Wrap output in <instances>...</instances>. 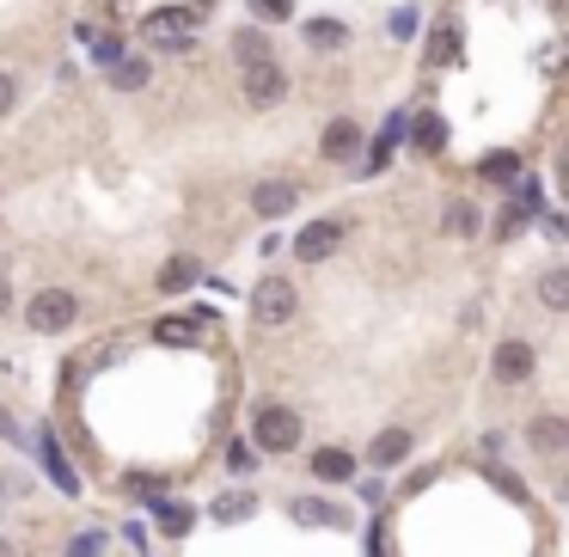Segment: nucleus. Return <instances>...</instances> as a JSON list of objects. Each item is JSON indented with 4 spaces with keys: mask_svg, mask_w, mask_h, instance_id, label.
<instances>
[{
    "mask_svg": "<svg viewBox=\"0 0 569 557\" xmlns=\"http://www.w3.org/2000/svg\"><path fill=\"white\" fill-rule=\"evenodd\" d=\"M0 557H13V545H7V539H0Z\"/></svg>",
    "mask_w": 569,
    "mask_h": 557,
    "instance_id": "obj_29",
    "label": "nucleus"
},
{
    "mask_svg": "<svg viewBox=\"0 0 569 557\" xmlns=\"http://www.w3.org/2000/svg\"><path fill=\"white\" fill-rule=\"evenodd\" d=\"M13 105H19V80L7 74V67H0V117H7V111H13Z\"/></svg>",
    "mask_w": 569,
    "mask_h": 557,
    "instance_id": "obj_26",
    "label": "nucleus"
},
{
    "mask_svg": "<svg viewBox=\"0 0 569 557\" xmlns=\"http://www.w3.org/2000/svg\"><path fill=\"white\" fill-rule=\"evenodd\" d=\"M294 202H301V185H294V178H264V185L252 190V209L270 214V221H276V214H288Z\"/></svg>",
    "mask_w": 569,
    "mask_h": 557,
    "instance_id": "obj_6",
    "label": "nucleus"
},
{
    "mask_svg": "<svg viewBox=\"0 0 569 557\" xmlns=\"http://www.w3.org/2000/svg\"><path fill=\"white\" fill-rule=\"evenodd\" d=\"M74 318H80V294H67V288H43V294H31V306H25V325L43 337L67 332Z\"/></svg>",
    "mask_w": 569,
    "mask_h": 557,
    "instance_id": "obj_1",
    "label": "nucleus"
},
{
    "mask_svg": "<svg viewBox=\"0 0 569 557\" xmlns=\"http://www.w3.org/2000/svg\"><path fill=\"white\" fill-rule=\"evenodd\" d=\"M154 337H159V344H190V325H178V318H159Z\"/></svg>",
    "mask_w": 569,
    "mask_h": 557,
    "instance_id": "obj_22",
    "label": "nucleus"
},
{
    "mask_svg": "<svg viewBox=\"0 0 569 557\" xmlns=\"http://www.w3.org/2000/svg\"><path fill=\"white\" fill-rule=\"evenodd\" d=\"M313 472L325 477V484H344V477H356V460H349L344 448H325V453H313Z\"/></svg>",
    "mask_w": 569,
    "mask_h": 557,
    "instance_id": "obj_12",
    "label": "nucleus"
},
{
    "mask_svg": "<svg viewBox=\"0 0 569 557\" xmlns=\"http://www.w3.org/2000/svg\"><path fill=\"white\" fill-rule=\"evenodd\" d=\"M491 368H496V380H503V386H520V380L533 374V344H520V337L496 344V361H491Z\"/></svg>",
    "mask_w": 569,
    "mask_h": 557,
    "instance_id": "obj_7",
    "label": "nucleus"
},
{
    "mask_svg": "<svg viewBox=\"0 0 569 557\" xmlns=\"http://www.w3.org/2000/svg\"><path fill=\"white\" fill-rule=\"evenodd\" d=\"M141 31H147V38H159V43H172V38H185V31H190V13H185V7L147 13V19H141Z\"/></svg>",
    "mask_w": 569,
    "mask_h": 557,
    "instance_id": "obj_9",
    "label": "nucleus"
},
{
    "mask_svg": "<svg viewBox=\"0 0 569 557\" xmlns=\"http://www.w3.org/2000/svg\"><path fill=\"white\" fill-rule=\"evenodd\" d=\"M361 147V129L349 117H337V123H325V135H318V154H331V159H349Z\"/></svg>",
    "mask_w": 569,
    "mask_h": 557,
    "instance_id": "obj_8",
    "label": "nucleus"
},
{
    "mask_svg": "<svg viewBox=\"0 0 569 557\" xmlns=\"http://www.w3.org/2000/svg\"><path fill=\"white\" fill-rule=\"evenodd\" d=\"M110 86H147V62H110Z\"/></svg>",
    "mask_w": 569,
    "mask_h": 557,
    "instance_id": "obj_20",
    "label": "nucleus"
},
{
    "mask_svg": "<svg viewBox=\"0 0 569 557\" xmlns=\"http://www.w3.org/2000/svg\"><path fill=\"white\" fill-rule=\"evenodd\" d=\"M453 55H460V31H453V25H435V38H429V62L447 67Z\"/></svg>",
    "mask_w": 569,
    "mask_h": 557,
    "instance_id": "obj_16",
    "label": "nucleus"
},
{
    "mask_svg": "<svg viewBox=\"0 0 569 557\" xmlns=\"http://www.w3.org/2000/svg\"><path fill=\"white\" fill-rule=\"evenodd\" d=\"M159 521H166V533H185V527H190V508H185V503H178V508L166 503V508H159Z\"/></svg>",
    "mask_w": 569,
    "mask_h": 557,
    "instance_id": "obj_25",
    "label": "nucleus"
},
{
    "mask_svg": "<svg viewBox=\"0 0 569 557\" xmlns=\"http://www.w3.org/2000/svg\"><path fill=\"white\" fill-rule=\"evenodd\" d=\"M441 141H447V123H441V117H417V154H435Z\"/></svg>",
    "mask_w": 569,
    "mask_h": 557,
    "instance_id": "obj_17",
    "label": "nucleus"
},
{
    "mask_svg": "<svg viewBox=\"0 0 569 557\" xmlns=\"http://www.w3.org/2000/svg\"><path fill=\"white\" fill-rule=\"evenodd\" d=\"M239 86H245V105L252 111H276L282 98H288V74H282L276 62H264V55L245 62V80H239Z\"/></svg>",
    "mask_w": 569,
    "mask_h": 557,
    "instance_id": "obj_3",
    "label": "nucleus"
},
{
    "mask_svg": "<svg viewBox=\"0 0 569 557\" xmlns=\"http://www.w3.org/2000/svg\"><path fill=\"white\" fill-rule=\"evenodd\" d=\"M527 441H533L539 453H563V448H569V423H563V417H539V423L527 429Z\"/></svg>",
    "mask_w": 569,
    "mask_h": 557,
    "instance_id": "obj_10",
    "label": "nucleus"
},
{
    "mask_svg": "<svg viewBox=\"0 0 569 557\" xmlns=\"http://www.w3.org/2000/svg\"><path fill=\"white\" fill-rule=\"evenodd\" d=\"M539 301L551 306V313H563V306H569V270H545V282H539Z\"/></svg>",
    "mask_w": 569,
    "mask_h": 557,
    "instance_id": "obj_15",
    "label": "nucleus"
},
{
    "mask_svg": "<svg viewBox=\"0 0 569 557\" xmlns=\"http://www.w3.org/2000/svg\"><path fill=\"white\" fill-rule=\"evenodd\" d=\"M257 515V496H221L214 503V521H252Z\"/></svg>",
    "mask_w": 569,
    "mask_h": 557,
    "instance_id": "obj_18",
    "label": "nucleus"
},
{
    "mask_svg": "<svg viewBox=\"0 0 569 557\" xmlns=\"http://www.w3.org/2000/svg\"><path fill=\"white\" fill-rule=\"evenodd\" d=\"M13 306V282H7V270H0V313Z\"/></svg>",
    "mask_w": 569,
    "mask_h": 557,
    "instance_id": "obj_28",
    "label": "nucleus"
},
{
    "mask_svg": "<svg viewBox=\"0 0 569 557\" xmlns=\"http://www.w3.org/2000/svg\"><path fill=\"white\" fill-rule=\"evenodd\" d=\"M67 557H98V533H86V539L67 545Z\"/></svg>",
    "mask_w": 569,
    "mask_h": 557,
    "instance_id": "obj_27",
    "label": "nucleus"
},
{
    "mask_svg": "<svg viewBox=\"0 0 569 557\" xmlns=\"http://www.w3.org/2000/svg\"><path fill=\"white\" fill-rule=\"evenodd\" d=\"M294 521H306V527H337V508H325V503H294Z\"/></svg>",
    "mask_w": 569,
    "mask_h": 557,
    "instance_id": "obj_19",
    "label": "nucleus"
},
{
    "mask_svg": "<svg viewBox=\"0 0 569 557\" xmlns=\"http://www.w3.org/2000/svg\"><path fill=\"white\" fill-rule=\"evenodd\" d=\"M252 13L257 19H276V25H282V19L294 13V0H252Z\"/></svg>",
    "mask_w": 569,
    "mask_h": 557,
    "instance_id": "obj_24",
    "label": "nucleus"
},
{
    "mask_svg": "<svg viewBox=\"0 0 569 557\" xmlns=\"http://www.w3.org/2000/svg\"><path fill=\"white\" fill-rule=\"evenodd\" d=\"M252 441H257V448H270V453L301 448V417H294L288 404H264V411L252 417Z\"/></svg>",
    "mask_w": 569,
    "mask_h": 557,
    "instance_id": "obj_2",
    "label": "nucleus"
},
{
    "mask_svg": "<svg viewBox=\"0 0 569 557\" xmlns=\"http://www.w3.org/2000/svg\"><path fill=\"white\" fill-rule=\"evenodd\" d=\"M337 245H344V221H313L301 239H294V252H301L306 264H325V258H331Z\"/></svg>",
    "mask_w": 569,
    "mask_h": 557,
    "instance_id": "obj_5",
    "label": "nucleus"
},
{
    "mask_svg": "<svg viewBox=\"0 0 569 557\" xmlns=\"http://www.w3.org/2000/svg\"><path fill=\"white\" fill-rule=\"evenodd\" d=\"M477 227V209H465V202H453L447 209V233H472Z\"/></svg>",
    "mask_w": 569,
    "mask_h": 557,
    "instance_id": "obj_23",
    "label": "nucleus"
},
{
    "mask_svg": "<svg viewBox=\"0 0 569 557\" xmlns=\"http://www.w3.org/2000/svg\"><path fill=\"white\" fill-rule=\"evenodd\" d=\"M197 276H202V270H197V258H172V264L159 270V288H166V294H185Z\"/></svg>",
    "mask_w": 569,
    "mask_h": 557,
    "instance_id": "obj_13",
    "label": "nucleus"
},
{
    "mask_svg": "<svg viewBox=\"0 0 569 557\" xmlns=\"http://www.w3.org/2000/svg\"><path fill=\"white\" fill-rule=\"evenodd\" d=\"M252 318H257V325H288V318H294V282H282V276L257 282Z\"/></svg>",
    "mask_w": 569,
    "mask_h": 557,
    "instance_id": "obj_4",
    "label": "nucleus"
},
{
    "mask_svg": "<svg viewBox=\"0 0 569 557\" xmlns=\"http://www.w3.org/2000/svg\"><path fill=\"white\" fill-rule=\"evenodd\" d=\"M404 460H411V429H386L373 441V465H404Z\"/></svg>",
    "mask_w": 569,
    "mask_h": 557,
    "instance_id": "obj_11",
    "label": "nucleus"
},
{
    "mask_svg": "<svg viewBox=\"0 0 569 557\" xmlns=\"http://www.w3.org/2000/svg\"><path fill=\"white\" fill-rule=\"evenodd\" d=\"M43 465H50V477L62 484V491H80V477L67 472V460H62V448H55V435L43 429Z\"/></svg>",
    "mask_w": 569,
    "mask_h": 557,
    "instance_id": "obj_14",
    "label": "nucleus"
},
{
    "mask_svg": "<svg viewBox=\"0 0 569 557\" xmlns=\"http://www.w3.org/2000/svg\"><path fill=\"white\" fill-rule=\"evenodd\" d=\"M349 31L344 25H331V19H313V25H306V43H318V50H325V43H344Z\"/></svg>",
    "mask_w": 569,
    "mask_h": 557,
    "instance_id": "obj_21",
    "label": "nucleus"
}]
</instances>
